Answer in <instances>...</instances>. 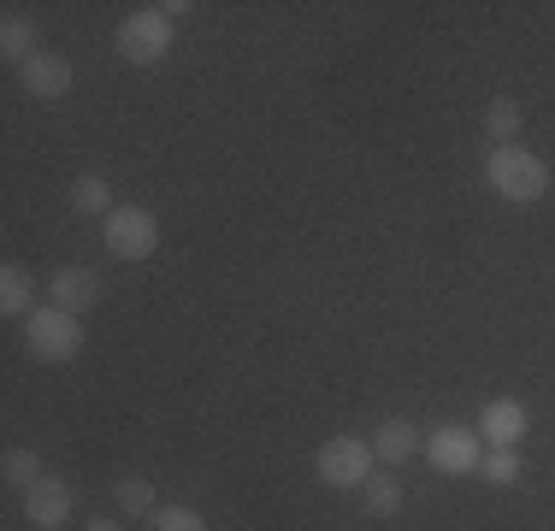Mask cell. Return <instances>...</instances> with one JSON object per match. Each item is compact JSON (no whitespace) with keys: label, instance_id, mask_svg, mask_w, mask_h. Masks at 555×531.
<instances>
[{"label":"cell","instance_id":"21","mask_svg":"<svg viewBox=\"0 0 555 531\" xmlns=\"http://www.w3.org/2000/svg\"><path fill=\"white\" fill-rule=\"evenodd\" d=\"M83 531H118V526H113V520H89Z\"/></svg>","mask_w":555,"mask_h":531},{"label":"cell","instance_id":"10","mask_svg":"<svg viewBox=\"0 0 555 531\" xmlns=\"http://www.w3.org/2000/svg\"><path fill=\"white\" fill-rule=\"evenodd\" d=\"M48 296H54V308H65V313H89L101 301V277L89 272V266H60V272L48 277Z\"/></svg>","mask_w":555,"mask_h":531},{"label":"cell","instance_id":"7","mask_svg":"<svg viewBox=\"0 0 555 531\" xmlns=\"http://www.w3.org/2000/svg\"><path fill=\"white\" fill-rule=\"evenodd\" d=\"M526 431H532V414H526V402H514V396H496V402L479 407V437H485V449H514Z\"/></svg>","mask_w":555,"mask_h":531},{"label":"cell","instance_id":"4","mask_svg":"<svg viewBox=\"0 0 555 531\" xmlns=\"http://www.w3.org/2000/svg\"><path fill=\"white\" fill-rule=\"evenodd\" d=\"M101 236H107V248L118 260H149L160 248V219L149 207H113L101 219Z\"/></svg>","mask_w":555,"mask_h":531},{"label":"cell","instance_id":"11","mask_svg":"<svg viewBox=\"0 0 555 531\" xmlns=\"http://www.w3.org/2000/svg\"><path fill=\"white\" fill-rule=\"evenodd\" d=\"M420 443H426V437H420L408 419H385V425L373 431V455L385 461V467H402V461H414Z\"/></svg>","mask_w":555,"mask_h":531},{"label":"cell","instance_id":"12","mask_svg":"<svg viewBox=\"0 0 555 531\" xmlns=\"http://www.w3.org/2000/svg\"><path fill=\"white\" fill-rule=\"evenodd\" d=\"M36 277H30V266H18V260H7V272H0V313L7 319H30L36 308Z\"/></svg>","mask_w":555,"mask_h":531},{"label":"cell","instance_id":"20","mask_svg":"<svg viewBox=\"0 0 555 531\" xmlns=\"http://www.w3.org/2000/svg\"><path fill=\"white\" fill-rule=\"evenodd\" d=\"M154 531H207V520L195 508H160L154 514Z\"/></svg>","mask_w":555,"mask_h":531},{"label":"cell","instance_id":"9","mask_svg":"<svg viewBox=\"0 0 555 531\" xmlns=\"http://www.w3.org/2000/svg\"><path fill=\"white\" fill-rule=\"evenodd\" d=\"M18 77H24V89H30L36 101H60V95H72V60L65 53H36L30 65H18Z\"/></svg>","mask_w":555,"mask_h":531},{"label":"cell","instance_id":"5","mask_svg":"<svg viewBox=\"0 0 555 531\" xmlns=\"http://www.w3.org/2000/svg\"><path fill=\"white\" fill-rule=\"evenodd\" d=\"M373 443H361V437H332V443L320 449V461H313V472H320V484L332 490H361L366 478H373Z\"/></svg>","mask_w":555,"mask_h":531},{"label":"cell","instance_id":"14","mask_svg":"<svg viewBox=\"0 0 555 531\" xmlns=\"http://www.w3.org/2000/svg\"><path fill=\"white\" fill-rule=\"evenodd\" d=\"M361 496H366V514H373V520H396V514H402V502H408V490L396 484L390 472H373L361 484Z\"/></svg>","mask_w":555,"mask_h":531},{"label":"cell","instance_id":"15","mask_svg":"<svg viewBox=\"0 0 555 531\" xmlns=\"http://www.w3.org/2000/svg\"><path fill=\"white\" fill-rule=\"evenodd\" d=\"M0 53H7V60H18V65H30L36 53H42V36H36V24L12 12V18L0 24Z\"/></svg>","mask_w":555,"mask_h":531},{"label":"cell","instance_id":"19","mask_svg":"<svg viewBox=\"0 0 555 531\" xmlns=\"http://www.w3.org/2000/svg\"><path fill=\"white\" fill-rule=\"evenodd\" d=\"M0 467H7V484H18V490H30V484H42V461L30 455V449H7V461H0Z\"/></svg>","mask_w":555,"mask_h":531},{"label":"cell","instance_id":"18","mask_svg":"<svg viewBox=\"0 0 555 531\" xmlns=\"http://www.w3.org/2000/svg\"><path fill=\"white\" fill-rule=\"evenodd\" d=\"M520 449H485L479 461V478H491V484H520Z\"/></svg>","mask_w":555,"mask_h":531},{"label":"cell","instance_id":"8","mask_svg":"<svg viewBox=\"0 0 555 531\" xmlns=\"http://www.w3.org/2000/svg\"><path fill=\"white\" fill-rule=\"evenodd\" d=\"M24 514H30V526H36V531H60V526H72V484L48 472L42 484L24 490Z\"/></svg>","mask_w":555,"mask_h":531},{"label":"cell","instance_id":"1","mask_svg":"<svg viewBox=\"0 0 555 531\" xmlns=\"http://www.w3.org/2000/svg\"><path fill=\"white\" fill-rule=\"evenodd\" d=\"M485 183H491L502 202L532 207V202H544V195H550V166L538 154H526L520 142H508V148L485 154Z\"/></svg>","mask_w":555,"mask_h":531},{"label":"cell","instance_id":"13","mask_svg":"<svg viewBox=\"0 0 555 531\" xmlns=\"http://www.w3.org/2000/svg\"><path fill=\"white\" fill-rule=\"evenodd\" d=\"M72 207L83 212V219H95V212L107 219V212H113V183L101 178V171H77V178H72Z\"/></svg>","mask_w":555,"mask_h":531},{"label":"cell","instance_id":"16","mask_svg":"<svg viewBox=\"0 0 555 531\" xmlns=\"http://www.w3.org/2000/svg\"><path fill=\"white\" fill-rule=\"evenodd\" d=\"M118 508H125L130 520H154V514H160V508H154V484H149V478H137V472L118 478Z\"/></svg>","mask_w":555,"mask_h":531},{"label":"cell","instance_id":"6","mask_svg":"<svg viewBox=\"0 0 555 531\" xmlns=\"http://www.w3.org/2000/svg\"><path fill=\"white\" fill-rule=\"evenodd\" d=\"M420 449H426V461H431L438 472H449V478L479 472V461H485V437L467 431V425H438V431H431Z\"/></svg>","mask_w":555,"mask_h":531},{"label":"cell","instance_id":"2","mask_svg":"<svg viewBox=\"0 0 555 531\" xmlns=\"http://www.w3.org/2000/svg\"><path fill=\"white\" fill-rule=\"evenodd\" d=\"M24 349L36 354V361H48V366H65V361H77L83 354V325H77V313H65V308H36L30 319H24Z\"/></svg>","mask_w":555,"mask_h":531},{"label":"cell","instance_id":"17","mask_svg":"<svg viewBox=\"0 0 555 531\" xmlns=\"http://www.w3.org/2000/svg\"><path fill=\"white\" fill-rule=\"evenodd\" d=\"M485 130H491L496 148H508V142L520 137V106H514L508 95H496L491 106H485Z\"/></svg>","mask_w":555,"mask_h":531},{"label":"cell","instance_id":"3","mask_svg":"<svg viewBox=\"0 0 555 531\" xmlns=\"http://www.w3.org/2000/svg\"><path fill=\"white\" fill-rule=\"evenodd\" d=\"M171 36H178V24H171L160 7H142L118 24V53H125L130 65H160L171 53Z\"/></svg>","mask_w":555,"mask_h":531}]
</instances>
